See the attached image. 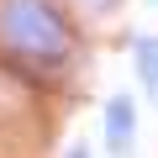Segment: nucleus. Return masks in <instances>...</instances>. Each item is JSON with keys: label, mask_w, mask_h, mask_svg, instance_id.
<instances>
[{"label": "nucleus", "mask_w": 158, "mask_h": 158, "mask_svg": "<svg viewBox=\"0 0 158 158\" xmlns=\"http://www.w3.org/2000/svg\"><path fill=\"white\" fill-rule=\"evenodd\" d=\"M132 48H137L132 58H137V74H142V85H148V90H158V37H137Z\"/></svg>", "instance_id": "3"}, {"label": "nucleus", "mask_w": 158, "mask_h": 158, "mask_svg": "<svg viewBox=\"0 0 158 158\" xmlns=\"http://www.w3.org/2000/svg\"><path fill=\"white\" fill-rule=\"evenodd\" d=\"M0 37L11 42V53L37 58V63L69 58V27L48 0H6L0 6Z\"/></svg>", "instance_id": "1"}, {"label": "nucleus", "mask_w": 158, "mask_h": 158, "mask_svg": "<svg viewBox=\"0 0 158 158\" xmlns=\"http://www.w3.org/2000/svg\"><path fill=\"white\" fill-rule=\"evenodd\" d=\"M132 132H137V127H132V100L116 95V100L106 106V137H111V148L127 153V148H132Z\"/></svg>", "instance_id": "2"}, {"label": "nucleus", "mask_w": 158, "mask_h": 158, "mask_svg": "<svg viewBox=\"0 0 158 158\" xmlns=\"http://www.w3.org/2000/svg\"><path fill=\"white\" fill-rule=\"evenodd\" d=\"M95 6H100V11H111V0H95Z\"/></svg>", "instance_id": "4"}, {"label": "nucleus", "mask_w": 158, "mask_h": 158, "mask_svg": "<svg viewBox=\"0 0 158 158\" xmlns=\"http://www.w3.org/2000/svg\"><path fill=\"white\" fill-rule=\"evenodd\" d=\"M69 158H85V148H74V153H69Z\"/></svg>", "instance_id": "5"}]
</instances>
